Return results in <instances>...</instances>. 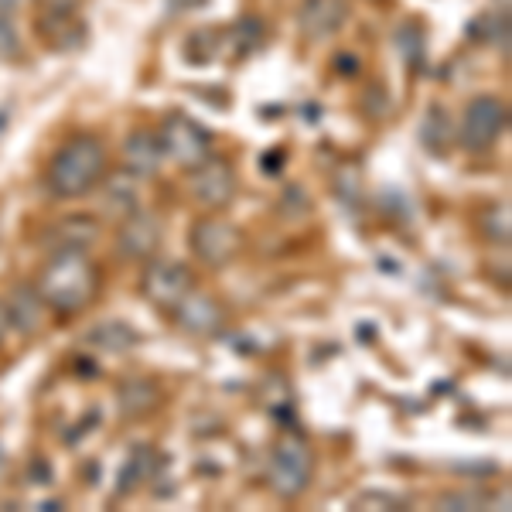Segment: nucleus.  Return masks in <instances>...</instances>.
Returning <instances> with one entry per match:
<instances>
[{
	"instance_id": "obj_1",
	"label": "nucleus",
	"mask_w": 512,
	"mask_h": 512,
	"mask_svg": "<svg viewBox=\"0 0 512 512\" xmlns=\"http://www.w3.org/2000/svg\"><path fill=\"white\" fill-rule=\"evenodd\" d=\"M99 287V274L82 250H59L52 256L45 270L38 277V287L35 291L41 294V301L48 308H55L59 315H72V311L86 308L93 301Z\"/></svg>"
},
{
	"instance_id": "obj_2",
	"label": "nucleus",
	"mask_w": 512,
	"mask_h": 512,
	"mask_svg": "<svg viewBox=\"0 0 512 512\" xmlns=\"http://www.w3.org/2000/svg\"><path fill=\"white\" fill-rule=\"evenodd\" d=\"M106 151L96 137H72L48 164V188L59 198H79L103 178Z\"/></svg>"
},
{
	"instance_id": "obj_3",
	"label": "nucleus",
	"mask_w": 512,
	"mask_h": 512,
	"mask_svg": "<svg viewBox=\"0 0 512 512\" xmlns=\"http://www.w3.org/2000/svg\"><path fill=\"white\" fill-rule=\"evenodd\" d=\"M311 468H315V458L308 444L301 437H284L270 458V485L280 499H297L311 485Z\"/></svg>"
},
{
	"instance_id": "obj_4",
	"label": "nucleus",
	"mask_w": 512,
	"mask_h": 512,
	"mask_svg": "<svg viewBox=\"0 0 512 512\" xmlns=\"http://www.w3.org/2000/svg\"><path fill=\"white\" fill-rule=\"evenodd\" d=\"M158 137L164 144V154H171L185 168H198L205 158H212V134L185 113H171Z\"/></svg>"
},
{
	"instance_id": "obj_5",
	"label": "nucleus",
	"mask_w": 512,
	"mask_h": 512,
	"mask_svg": "<svg viewBox=\"0 0 512 512\" xmlns=\"http://www.w3.org/2000/svg\"><path fill=\"white\" fill-rule=\"evenodd\" d=\"M506 103L495 96H478L472 99V106L465 110V123H461V144L468 147V151H489L495 140L502 137V130H506Z\"/></svg>"
},
{
	"instance_id": "obj_6",
	"label": "nucleus",
	"mask_w": 512,
	"mask_h": 512,
	"mask_svg": "<svg viewBox=\"0 0 512 512\" xmlns=\"http://www.w3.org/2000/svg\"><path fill=\"white\" fill-rule=\"evenodd\" d=\"M192 287H195L192 270L178 260H158V263H151L144 274V294L164 311H175L178 304L192 294Z\"/></svg>"
},
{
	"instance_id": "obj_7",
	"label": "nucleus",
	"mask_w": 512,
	"mask_h": 512,
	"mask_svg": "<svg viewBox=\"0 0 512 512\" xmlns=\"http://www.w3.org/2000/svg\"><path fill=\"white\" fill-rule=\"evenodd\" d=\"M239 246H243V239H239L236 226L222 219H198L192 226V250L209 267H226L239 253Z\"/></svg>"
},
{
	"instance_id": "obj_8",
	"label": "nucleus",
	"mask_w": 512,
	"mask_h": 512,
	"mask_svg": "<svg viewBox=\"0 0 512 512\" xmlns=\"http://www.w3.org/2000/svg\"><path fill=\"white\" fill-rule=\"evenodd\" d=\"M192 192H195L198 202L209 205V209L229 205V202H233V195H236V171L229 168L226 161H219V158H205L195 168Z\"/></svg>"
},
{
	"instance_id": "obj_9",
	"label": "nucleus",
	"mask_w": 512,
	"mask_h": 512,
	"mask_svg": "<svg viewBox=\"0 0 512 512\" xmlns=\"http://www.w3.org/2000/svg\"><path fill=\"white\" fill-rule=\"evenodd\" d=\"M349 18V0H304L297 11V24L308 38H328Z\"/></svg>"
},
{
	"instance_id": "obj_10",
	"label": "nucleus",
	"mask_w": 512,
	"mask_h": 512,
	"mask_svg": "<svg viewBox=\"0 0 512 512\" xmlns=\"http://www.w3.org/2000/svg\"><path fill=\"white\" fill-rule=\"evenodd\" d=\"M120 250L134 260H151L161 246V222L151 212H130V219L120 229Z\"/></svg>"
},
{
	"instance_id": "obj_11",
	"label": "nucleus",
	"mask_w": 512,
	"mask_h": 512,
	"mask_svg": "<svg viewBox=\"0 0 512 512\" xmlns=\"http://www.w3.org/2000/svg\"><path fill=\"white\" fill-rule=\"evenodd\" d=\"M222 308L216 301H212L209 294H188L185 301L175 308V321L185 332H192V335H212V332H219L222 328Z\"/></svg>"
},
{
	"instance_id": "obj_12",
	"label": "nucleus",
	"mask_w": 512,
	"mask_h": 512,
	"mask_svg": "<svg viewBox=\"0 0 512 512\" xmlns=\"http://www.w3.org/2000/svg\"><path fill=\"white\" fill-rule=\"evenodd\" d=\"M123 158H127V168L134 171L137 178H147V175H158V168L164 164V144L158 134L151 130H134L123 144Z\"/></svg>"
},
{
	"instance_id": "obj_13",
	"label": "nucleus",
	"mask_w": 512,
	"mask_h": 512,
	"mask_svg": "<svg viewBox=\"0 0 512 512\" xmlns=\"http://www.w3.org/2000/svg\"><path fill=\"white\" fill-rule=\"evenodd\" d=\"M4 311H7V325H14L21 335H35L41 328V294L35 287H24V284L14 287Z\"/></svg>"
},
{
	"instance_id": "obj_14",
	"label": "nucleus",
	"mask_w": 512,
	"mask_h": 512,
	"mask_svg": "<svg viewBox=\"0 0 512 512\" xmlns=\"http://www.w3.org/2000/svg\"><path fill=\"white\" fill-rule=\"evenodd\" d=\"M117 400H120V410L127 417H144V414H151V410L158 407L161 390H158V383H154V379L137 376V379H127V383L120 386Z\"/></svg>"
},
{
	"instance_id": "obj_15",
	"label": "nucleus",
	"mask_w": 512,
	"mask_h": 512,
	"mask_svg": "<svg viewBox=\"0 0 512 512\" xmlns=\"http://www.w3.org/2000/svg\"><path fill=\"white\" fill-rule=\"evenodd\" d=\"M417 137H420V144H424L431 154H444V151H448L451 140H454V123L448 117V110H444V106H427L424 120H420Z\"/></svg>"
},
{
	"instance_id": "obj_16",
	"label": "nucleus",
	"mask_w": 512,
	"mask_h": 512,
	"mask_svg": "<svg viewBox=\"0 0 512 512\" xmlns=\"http://www.w3.org/2000/svg\"><path fill=\"white\" fill-rule=\"evenodd\" d=\"M89 345H96V349L103 352H127L137 345V332L127 325V321L113 318V321H103V325H96L93 332L86 335Z\"/></svg>"
},
{
	"instance_id": "obj_17",
	"label": "nucleus",
	"mask_w": 512,
	"mask_h": 512,
	"mask_svg": "<svg viewBox=\"0 0 512 512\" xmlns=\"http://www.w3.org/2000/svg\"><path fill=\"white\" fill-rule=\"evenodd\" d=\"M96 233H99V226L93 219L72 216V219H62V226H55V243H59V250H86L96 239Z\"/></svg>"
},
{
	"instance_id": "obj_18",
	"label": "nucleus",
	"mask_w": 512,
	"mask_h": 512,
	"mask_svg": "<svg viewBox=\"0 0 512 512\" xmlns=\"http://www.w3.org/2000/svg\"><path fill=\"white\" fill-rule=\"evenodd\" d=\"M468 35L485 41V45H499L502 52L509 48V18L502 14V18H489V14H482L472 28H468Z\"/></svg>"
},
{
	"instance_id": "obj_19",
	"label": "nucleus",
	"mask_w": 512,
	"mask_h": 512,
	"mask_svg": "<svg viewBox=\"0 0 512 512\" xmlns=\"http://www.w3.org/2000/svg\"><path fill=\"white\" fill-rule=\"evenodd\" d=\"M106 205L120 212H134L137 209V181L130 178H113L106 181Z\"/></svg>"
},
{
	"instance_id": "obj_20",
	"label": "nucleus",
	"mask_w": 512,
	"mask_h": 512,
	"mask_svg": "<svg viewBox=\"0 0 512 512\" xmlns=\"http://www.w3.org/2000/svg\"><path fill=\"white\" fill-rule=\"evenodd\" d=\"M263 38V24L256 18H243L233 24V31H229V41L236 45V55H250L256 45H260Z\"/></svg>"
},
{
	"instance_id": "obj_21",
	"label": "nucleus",
	"mask_w": 512,
	"mask_h": 512,
	"mask_svg": "<svg viewBox=\"0 0 512 512\" xmlns=\"http://www.w3.org/2000/svg\"><path fill=\"white\" fill-rule=\"evenodd\" d=\"M482 229H485V236H489L492 243L506 246L509 243V233H512V226H509V205H492V209H485Z\"/></svg>"
},
{
	"instance_id": "obj_22",
	"label": "nucleus",
	"mask_w": 512,
	"mask_h": 512,
	"mask_svg": "<svg viewBox=\"0 0 512 512\" xmlns=\"http://www.w3.org/2000/svg\"><path fill=\"white\" fill-rule=\"evenodd\" d=\"M396 41H400V52L407 55V62L417 65L420 55H424V31H420L417 24H403V28L396 31Z\"/></svg>"
},
{
	"instance_id": "obj_23",
	"label": "nucleus",
	"mask_w": 512,
	"mask_h": 512,
	"mask_svg": "<svg viewBox=\"0 0 512 512\" xmlns=\"http://www.w3.org/2000/svg\"><path fill=\"white\" fill-rule=\"evenodd\" d=\"M485 502L489 499H485L482 492H454V495H444L441 509H482Z\"/></svg>"
},
{
	"instance_id": "obj_24",
	"label": "nucleus",
	"mask_w": 512,
	"mask_h": 512,
	"mask_svg": "<svg viewBox=\"0 0 512 512\" xmlns=\"http://www.w3.org/2000/svg\"><path fill=\"white\" fill-rule=\"evenodd\" d=\"M355 506L359 509H403V502L386 492H362L359 499H355Z\"/></svg>"
},
{
	"instance_id": "obj_25",
	"label": "nucleus",
	"mask_w": 512,
	"mask_h": 512,
	"mask_svg": "<svg viewBox=\"0 0 512 512\" xmlns=\"http://www.w3.org/2000/svg\"><path fill=\"white\" fill-rule=\"evenodd\" d=\"M31 482H35V485H48V482H52V468H48V461L41 458V454H38L35 461H31Z\"/></svg>"
},
{
	"instance_id": "obj_26",
	"label": "nucleus",
	"mask_w": 512,
	"mask_h": 512,
	"mask_svg": "<svg viewBox=\"0 0 512 512\" xmlns=\"http://www.w3.org/2000/svg\"><path fill=\"white\" fill-rule=\"evenodd\" d=\"M4 335H7V311H4V304H0V342H4Z\"/></svg>"
},
{
	"instance_id": "obj_27",
	"label": "nucleus",
	"mask_w": 512,
	"mask_h": 512,
	"mask_svg": "<svg viewBox=\"0 0 512 512\" xmlns=\"http://www.w3.org/2000/svg\"><path fill=\"white\" fill-rule=\"evenodd\" d=\"M7 472V448H4V441H0V478H4Z\"/></svg>"
},
{
	"instance_id": "obj_28",
	"label": "nucleus",
	"mask_w": 512,
	"mask_h": 512,
	"mask_svg": "<svg viewBox=\"0 0 512 512\" xmlns=\"http://www.w3.org/2000/svg\"><path fill=\"white\" fill-rule=\"evenodd\" d=\"M18 7V0H0V14H11Z\"/></svg>"
},
{
	"instance_id": "obj_29",
	"label": "nucleus",
	"mask_w": 512,
	"mask_h": 512,
	"mask_svg": "<svg viewBox=\"0 0 512 512\" xmlns=\"http://www.w3.org/2000/svg\"><path fill=\"white\" fill-rule=\"evenodd\" d=\"M175 7H195V4H202V0H171Z\"/></svg>"
},
{
	"instance_id": "obj_30",
	"label": "nucleus",
	"mask_w": 512,
	"mask_h": 512,
	"mask_svg": "<svg viewBox=\"0 0 512 512\" xmlns=\"http://www.w3.org/2000/svg\"><path fill=\"white\" fill-rule=\"evenodd\" d=\"M502 4H506V0H502Z\"/></svg>"
}]
</instances>
